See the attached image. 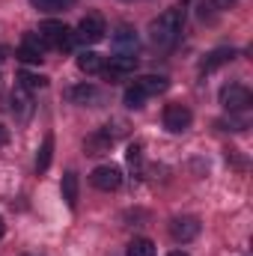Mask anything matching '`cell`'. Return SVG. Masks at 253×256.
Here are the masks:
<instances>
[{
    "label": "cell",
    "mask_w": 253,
    "mask_h": 256,
    "mask_svg": "<svg viewBox=\"0 0 253 256\" xmlns=\"http://www.w3.org/2000/svg\"><path fill=\"white\" fill-rule=\"evenodd\" d=\"M182 24H185V9L182 6H170L164 9L152 24H149V42L161 51L173 48L176 39L182 36Z\"/></svg>",
    "instance_id": "6da1fadb"
},
{
    "label": "cell",
    "mask_w": 253,
    "mask_h": 256,
    "mask_svg": "<svg viewBox=\"0 0 253 256\" xmlns=\"http://www.w3.org/2000/svg\"><path fill=\"white\" fill-rule=\"evenodd\" d=\"M36 36L42 39L45 48H57V51H66V48L74 45V36H72V30L66 27L63 21H42Z\"/></svg>",
    "instance_id": "7a4b0ae2"
},
{
    "label": "cell",
    "mask_w": 253,
    "mask_h": 256,
    "mask_svg": "<svg viewBox=\"0 0 253 256\" xmlns=\"http://www.w3.org/2000/svg\"><path fill=\"white\" fill-rule=\"evenodd\" d=\"M220 104H224L230 114H244L253 104V96L244 84H226V86L220 90Z\"/></svg>",
    "instance_id": "3957f363"
},
{
    "label": "cell",
    "mask_w": 253,
    "mask_h": 256,
    "mask_svg": "<svg viewBox=\"0 0 253 256\" xmlns=\"http://www.w3.org/2000/svg\"><path fill=\"white\" fill-rule=\"evenodd\" d=\"M104 33H108V27H104V18L92 12V15L80 18L74 39H80V42H86V45H96V42H102V39H104Z\"/></svg>",
    "instance_id": "277c9868"
},
{
    "label": "cell",
    "mask_w": 253,
    "mask_h": 256,
    "mask_svg": "<svg viewBox=\"0 0 253 256\" xmlns=\"http://www.w3.org/2000/svg\"><path fill=\"white\" fill-rule=\"evenodd\" d=\"M190 122H194V114H190L188 104H167L164 108V128L173 131V134H182L188 131Z\"/></svg>",
    "instance_id": "5b68a950"
},
{
    "label": "cell",
    "mask_w": 253,
    "mask_h": 256,
    "mask_svg": "<svg viewBox=\"0 0 253 256\" xmlns=\"http://www.w3.org/2000/svg\"><path fill=\"white\" fill-rule=\"evenodd\" d=\"M90 182H92V188H98V191H116V188L122 185V170L114 167V164H102V167H96V170L90 173Z\"/></svg>",
    "instance_id": "8992f818"
},
{
    "label": "cell",
    "mask_w": 253,
    "mask_h": 256,
    "mask_svg": "<svg viewBox=\"0 0 253 256\" xmlns=\"http://www.w3.org/2000/svg\"><path fill=\"white\" fill-rule=\"evenodd\" d=\"M114 140H116V134L110 131V126H104V128H98V131H92L86 140H84V152L86 155H104V152H110L114 149Z\"/></svg>",
    "instance_id": "52a82bcc"
},
{
    "label": "cell",
    "mask_w": 253,
    "mask_h": 256,
    "mask_svg": "<svg viewBox=\"0 0 253 256\" xmlns=\"http://www.w3.org/2000/svg\"><path fill=\"white\" fill-rule=\"evenodd\" d=\"M134 68H137V57H128V54H116V57H110V63H104V78L114 84V80H122L126 74H134Z\"/></svg>",
    "instance_id": "ba28073f"
},
{
    "label": "cell",
    "mask_w": 253,
    "mask_h": 256,
    "mask_svg": "<svg viewBox=\"0 0 253 256\" xmlns=\"http://www.w3.org/2000/svg\"><path fill=\"white\" fill-rule=\"evenodd\" d=\"M170 236L176 242H194L200 236V220L190 218V214H182V218H173L170 220Z\"/></svg>",
    "instance_id": "9c48e42d"
},
{
    "label": "cell",
    "mask_w": 253,
    "mask_h": 256,
    "mask_svg": "<svg viewBox=\"0 0 253 256\" xmlns=\"http://www.w3.org/2000/svg\"><path fill=\"white\" fill-rule=\"evenodd\" d=\"M18 57H21L24 63H42V60H45V45H42V39H39L36 33L24 36V42H21V48H18Z\"/></svg>",
    "instance_id": "30bf717a"
},
{
    "label": "cell",
    "mask_w": 253,
    "mask_h": 256,
    "mask_svg": "<svg viewBox=\"0 0 253 256\" xmlns=\"http://www.w3.org/2000/svg\"><path fill=\"white\" fill-rule=\"evenodd\" d=\"M170 84H167V78H161V74H143V78H137L134 80V90L140 92V96H158V92H164Z\"/></svg>",
    "instance_id": "8fae6325"
},
{
    "label": "cell",
    "mask_w": 253,
    "mask_h": 256,
    "mask_svg": "<svg viewBox=\"0 0 253 256\" xmlns=\"http://www.w3.org/2000/svg\"><path fill=\"white\" fill-rule=\"evenodd\" d=\"M66 98L74 102V104H98V102H102V92H98L92 84H80V86H72V90L66 92Z\"/></svg>",
    "instance_id": "7c38bea8"
},
{
    "label": "cell",
    "mask_w": 253,
    "mask_h": 256,
    "mask_svg": "<svg viewBox=\"0 0 253 256\" xmlns=\"http://www.w3.org/2000/svg\"><path fill=\"white\" fill-rule=\"evenodd\" d=\"M114 45H116V54L134 57V54H137V33H134L131 27H120V30L114 33Z\"/></svg>",
    "instance_id": "4fadbf2b"
},
{
    "label": "cell",
    "mask_w": 253,
    "mask_h": 256,
    "mask_svg": "<svg viewBox=\"0 0 253 256\" xmlns=\"http://www.w3.org/2000/svg\"><path fill=\"white\" fill-rule=\"evenodd\" d=\"M78 68L86 72V74H102V68H104V57L96 54V51H84V54H78Z\"/></svg>",
    "instance_id": "5bb4252c"
},
{
    "label": "cell",
    "mask_w": 253,
    "mask_h": 256,
    "mask_svg": "<svg viewBox=\"0 0 253 256\" xmlns=\"http://www.w3.org/2000/svg\"><path fill=\"white\" fill-rule=\"evenodd\" d=\"M60 191H63L66 206L74 208V206H78V173H74V170H66L63 173V185H60Z\"/></svg>",
    "instance_id": "9a60e30c"
},
{
    "label": "cell",
    "mask_w": 253,
    "mask_h": 256,
    "mask_svg": "<svg viewBox=\"0 0 253 256\" xmlns=\"http://www.w3.org/2000/svg\"><path fill=\"white\" fill-rule=\"evenodd\" d=\"M232 57H236V51H232V48H218V51H212V54L202 60L200 68H202V72H214V68H220L224 63H230Z\"/></svg>",
    "instance_id": "2e32d148"
},
{
    "label": "cell",
    "mask_w": 253,
    "mask_h": 256,
    "mask_svg": "<svg viewBox=\"0 0 253 256\" xmlns=\"http://www.w3.org/2000/svg\"><path fill=\"white\" fill-rule=\"evenodd\" d=\"M51 155H54V134H45L42 149H39V155H36V170H39V173H45V170L51 167Z\"/></svg>",
    "instance_id": "e0dca14e"
},
{
    "label": "cell",
    "mask_w": 253,
    "mask_h": 256,
    "mask_svg": "<svg viewBox=\"0 0 253 256\" xmlns=\"http://www.w3.org/2000/svg\"><path fill=\"white\" fill-rule=\"evenodd\" d=\"M30 104H33V102H30V92H27L24 86H15V92H12V110L18 108V116L27 120V116H30Z\"/></svg>",
    "instance_id": "ac0fdd59"
},
{
    "label": "cell",
    "mask_w": 253,
    "mask_h": 256,
    "mask_svg": "<svg viewBox=\"0 0 253 256\" xmlns=\"http://www.w3.org/2000/svg\"><path fill=\"white\" fill-rule=\"evenodd\" d=\"M18 86H24L27 92H33V90H42V86H48V78L45 74H30V72H21L18 74Z\"/></svg>",
    "instance_id": "d6986e66"
},
{
    "label": "cell",
    "mask_w": 253,
    "mask_h": 256,
    "mask_svg": "<svg viewBox=\"0 0 253 256\" xmlns=\"http://www.w3.org/2000/svg\"><path fill=\"white\" fill-rule=\"evenodd\" d=\"M72 3H74V0H30V6L39 9V12H63Z\"/></svg>",
    "instance_id": "ffe728a7"
},
{
    "label": "cell",
    "mask_w": 253,
    "mask_h": 256,
    "mask_svg": "<svg viewBox=\"0 0 253 256\" xmlns=\"http://www.w3.org/2000/svg\"><path fill=\"white\" fill-rule=\"evenodd\" d=\"M128 256H155V242H149V238H134L131 244H128Z\"/></svg>",
    "instance_id": "44dd1931"
},
{
    "label": "cell",
    "mask_w": 253,
    "mask_h": 256,
    "mask_svg": "<svg viewBox=\"0 0 253 256\" xmlns=\"http://www.w3.org/2000/svg\"><path fill=\"white\" fill-rule=\"evenodd\" d=\"M143 102H146V96H140L134 86H128L126 90V104L128 108H143Z\"/></svg>",
    "instance_id": "7402d4cb"
},
{
    "label": "cell",
    "mask_w": 253,
    "mask_h": 256,
    "mask_svg": "<svg viewBox=\"0 0 253 256\" xmlns=\"http://www.w3.org/2000/svg\"><path fill=\"white\" fill-rule=\"evenodd\" d=\"M128 164H131V167H140V146H137V143L128 149Z\"/></svg>",
    "instance_id": "603a6c76"
},
{
    "label": "cell",
    "mask_w": 253,
    "mask_h": 256,
    "mask_svg": "<svg viewBox=\"0 0 253 256\" xmlns=\"http://www.w3.org/2000/svg\"><path fill=\"white\" fill-rule=\"evenodd\" d=\"M6 143H9V128H6V126H0V149H3Z\"/></svg>",
    "instance_id": "cb8c5ba5"
},
{
    "label": "cell",
    "mask_w": 253,
    "mask_h": 256,
    "mask_svg": "<svg viewBox=\"0 0 253 256\" xmlns=\"http://www.w3.org/2000/svg\"><path fill=\"white\" fill-rule=\"evenodd\" d=\"M3 232H6V224H3V218H0V238H3Z\"/></svg>",
    "instance_id": "d4e9b609"
},
{
    "label": "cell",
    "mask_w": 253,
    "mask_h": 256,
    "mask_svg": "<svg viewBox=\"0 0 253 256\" xmlns=\"http://www.w3.org/2000/svg\"><path fill=\"white\" fill-rule=\"evenodd\" d=\"M167 256H188L185 250H173V254H167Z\"/></svg>",
    "instance_id": "484cf974"
}]
</instances>
